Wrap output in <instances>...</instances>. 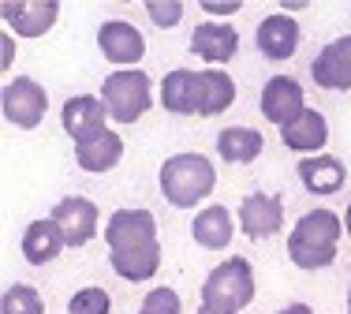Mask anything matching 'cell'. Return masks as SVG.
I'll return each mask as SVG.
<instances>
[{
  "mask_svg": "<svg viewBox=\"0 0 351 314\" xmlns=\"http://www.w3.org/2000/svg\"><path fill=\"white\" fill-rule=\"evenodd\" d=\"M105 243H108V262L116 277L131 280H149L161 269V239H157V221L149 210H112L105 225Z\"/></svg>",
  "mask_w": 351,
  "mask_h": 314,
  "instance_id": "1",
  "label": "cell"
},
{
  "mask_svg": "<svg viewBox=\"0 0 351 314\" xmlns=\"http://www.w3.org/2000/svg\"><path fill=\"white\" fill-rule=\"evenodd\" d=\"M344 236V217H337L332 210H311L291 225L288 232V258L295 269H325L337 262V247Z\"/></svg>",
  "mask_w": 351,
  "mask_h": 314,
  "instance_id": "2",
  "label": "cell"
},
{
  "mask_svg": "<svg viewBox=\"0 0 351 314\" xmlns=\"http://www.w3.org/2000/svg\"><path fill=\"white\" fill-rule=\"evenodd\" d=\"M161 195L169 198L176 210H195L202 198L213 195L217 187V169L206 154H172L165 157L161 172H157Z\"/></svg>",
  "mask_w": 351,
  "mask_h": 314,
  "instance_id": "3",
  "label": "cell"
},
{
  "mask_svg": "<svg viewBox=\"0 0 351 314\" xmlns=\"http://www.w3.org/2000/svg\"><path fill=\"white\" fill-rule=\"evenodd\" d=\"M254 292H258V280H254V269H250L247 258H228L221 266L210 269L202 285V307H213V311H228V314H239L243 307L254 303Z\"/></svg>",
  "mask_w": 351,
  "mask_h": 314,
  "instance_id": "4",
  "label": "cell"
},
{
  "mask_svg": "<svg viewBox=\"0 0 351 314\" xmlns=\"http://www.w3.org/2000/svg\"><path fill=\"white\" fill-rule=\"evenodd\" d=\"M101 101L116 123H138L154 105V79L142 68H120L101 82Z\"/></svg>",
  "mask_w": 351,
  "mask_h": 314,
  "instance_id": "5",
  "label": "cell"
},
{
  "mask_svg": "<svg viewBox=\"0 0 351 314\" xmlns=\"http://www.w3.org/2000/svg\"><path fill=\"white\" fill-rule=\"evenodd\" d=\"M0 109H4V120L19 131H34L41 120H45V109H49V94L38 79L30 75H19L4 86L0 94Z\"/></svg>",
  "mask_w": 351,
  "mask_h": 314,
  "instance_id": "6",
  "label": "cell"
},
{
  "mask_svg": "<svg viewBox=\"0 0 351 314\" xmlns=\"http://www.w3.org/2000/svg\"><path fill=\"white\" fill-rule=\"evenodd\" d=\"M49 217L60 225V232H64V243L68 247H86L90 239L97 236V225H101V210H97V202H90V198H82V195H68V198H60V202L53 206V213Z\"/></svg>",
  "mask_w": 351,
  "mask_h": 314,
  "instance_id": "7",
  "label": "cell"
},
{
  "mask_svg": "<svg viewBox=\"0 0 351 314\" xmlns=\"http://www.w3.org/2000/svg\"><path fill=\"white\" fill-rule=\"evenodd\" d=\"M236 221L247 239H269L284 228V198L269 191H254L239 202Z\"/></svg>",
  "mask_w": 351,
  "mask_h": 314,
  "instance_id": "8",
  "label": "cell"
},
{
  "mask_svg": "<svg viewBox=\"0 0 351 314\" xmlns=\"http://www.w3.org/2000/svg\"><path fill=\"white\" fill-rule=\"evenodd\" d=\"M108 109L101 101V94H79V97H68L60 109V123L64 131L75 138V146L86 143V138H97L101 131H108Z\"/></svg>",
  "mask_w": 351,
  "mask_h": 314,
  "instance_id": "9",
  "label": "cell"
},
{
  "mask_svg": "<svg viewBox=\"0 0 351 314\" xmlns=\"http://www.w3.org/2000/svg\"><path fill=\"white\" fill-rule=\"evenodd\" d=\"M4 15V27L19 38H41L56 27L60 19V4L56 0H8L0 8Z\"/></svg>",
  "mask_w": 351,
  "mask_h": 314,
  "instance_id": "10",
  "label": "cell"
},
{
  "mask_svg": "<svg viewBox=\"0 0 351 314\" xmlns=\"http://www.w3.org/2000/svg\"><path fill=\"white\" fill-rule=\"evenodd\" d=\"M97 49L105 53L108 64H120V68H135L146 56V38L138 27H131L128 19H108L97 27Z\"/></svg>",
  "mask_w": 351,
  "mask_h": 314,
  "instance_id": "11",
  "label": "cell"
},
{
  "mask_svg": "<svg viewBox=\"0 0 351 314\" xmlns=\"http://www.w3.org/2000/svg\"><path fill=\"white\" fill-rule=\"evenodd\" d=\"M258 105H262V117L269 120V123L288 128V123L306 109V97H303V86H299L291 75H273V79L262 86Z\"/></svg>",
  "mask_w": 351,
  "mask_h": 314,
  "instance_id": "12",
  "label": "cell"
},
{
  "mask_svg": "<svg viewBox=\"0 0 351 314\" xmlns=\"http://www.w3.org/2000/svg\"><path fill=\"white\" fill-rule=\"evenodd\" d=\"M299 38H303L299 23L291 19V15H284V12L265 15V19L258 23V30H254V45H258V53H262L265 60H288V56H295Z\"/></svg>",
  "mask_w": 351,
  "mask_h": 314,
  "instance_id": "13",
  "label": "cell"
},
{
  "mask_svg": "<svg viewBox=\"0 0 351 314\" xmlns=\"http://www.w3.org/2000/svg\"><path fill=\"white\" fill-rule=\"evenodd\" d=\"M239 49V34L232 23H217V19H206L195 27V34H191V53L198 56V60L213 64V68H221V64H228L232 56H236Z\"/></svg>",
  "mask_w": 351,
  "mask_h": 314,
  "instance_id": "14",
  "label": "cell"
},
{
  "mask_svg": "<svg viewBox=\"0 0 351 314\" xmlns=\"http://www.w3.org/2000/svg\"><path fill=\"white\" fill-rule=\"evenodd\" d=\"M311 75L322 90H351V34L329 41L314 56Z\"/></svg>",
  "mask_w": 351,
  "mask_h": 314,
  "instance_id": "15",
  "label": "cell"
},
{
  "mask_svg": "<svg viewBox=\"0 0 351 314\" xmlns=\"http://www.w3.org/2000/svg\"><path fill=\"white\" fill-rule=\"evenodd\" d=\"M280 143L288 146V150L303 154V157L322 154L325 143H329V120H325L317 109H303L288 128H280Z\"/></svg>",
  "mask_w": 351,
  "mask_h": 314,
  "instance_id": "16",
  "label": "cell"
},
{
  "mask_svg": "<svg viewBox=\"0 0 351 314\" xmlns=\"http://www.w3.org/2000/svg\"><path fill=\"white\" fill-rule=\"evenodd\" d=\"M19 247H23V258H27L30 266H49V262L60 258V251L68 243H64V232L53 217H41V221H30L27 225Z\"/></svg>",
  "mask_w": 351,
  "mask_h": 314,
  "instance_id": "17",
  "label": "cell"
},
{
  "mask_svg": "<svg viewBox=\"0 0 351 314\" xmlns=\"http://www.w3.org/2000/svg\"><path fill=\"white\" fill-rule=\"evenodd\" d=\"M299 180L311 195H337L348 180V169L337 154H314L299 161Z\"/></svg>",
  "mask_w": 351,
  "mask_h": 314,
  "instance_id": "18",
  "label": "cell"
},
{
  "mask_svg": "<svg viewBox=\"0 0 351 314\" xmlns=\"http://www.w3.org/2000/svg\"><path fill=\"white\" fill-rule=\"evenodd\" d=\"M191 236L206 251H224L232 243V236H236V217L228 213V206H206L191 221Z\"/></svg>",
  "mask_w": 351,
  "mask_h": 314,
  "instance_id": "19",
  "label": "cell"
},
{
  "mask_svg": "<svg viewBox=\"0 0 351 314\" xmlns=\"http://www.w3.org/2000/svg\"><path fill=\"white\" fill-rule=\"evenodd\" d=\"M161 105L172 117H198V71L176 68L161 79Z\"/></svg>",
  "mask_w": 351,
  "mask_h": 314,
  "instance_id": "20",
  "label": "cell"
},
{
  "mask_svg": "<svg viewBox=\"0 0 351 314\" xmlns=\"http://www.w3.org/2000/svg\"><path fill=\"white\" fill-rule=\"evenodd\" d=\"M120 157H123V138L116 135V131H101L97 138H86V143L75 146V161H79V169L94 172V176L112 172L116 165H120Z\"/></svg>",
  "mask_w": 351,
  "mask_h": 314,
  "instance_id": "21",
  "label": "cell"
},
{
  "mask_svg": "<svg viewBox=\"0 0 351 314\" xmlns=\"http://www.w3.org/2000/svg\"><path fill=\"white\" fill-rule=\"evenodd\" d=\"M232 101H236V82H232L228 71L221 68L198 71V117H221Z\"/></svg>",
  "mask_w": 351,
  "mask_h": 314,
  "instance_id": "22",
  "label": "cell"
},
{
  "mask_svg": "<svg viewBox=\"0 0 351 314\" xmlns=\"http://www.w3.org/2000/svg\"><path fill=\"white\" fill-rule=\"evenodd\" d=\"M262 150H265V138L254 128H224L217 135V154L228 165H250V161H258Z\"/></svg>",
  "mask_w": 351,
  "mask_h": 314,
  "instance_id": "23",
  "label": "cell"
},
{
  "mask_svg": "<svg viewBox=\"0 0 351 314\" xmlns=\"http://www.w3.org/2000/svg\"><path fill=\"white\" fill-rule=\"evenodd\" d=\"M0 314H45V300L30 285H12L0 300Z\"/></svg>",
  "mask_w": 351,
  "mask_h": 314,
  "instance_id": "24",
  "label": "cell"
},
{
  "mask_svg": "<svg viewBox=\"0 0 351 314\" xmlns=\"http://www.w3.org/2000/svg\"><path fill=\"white\" fill-rule=\"evenodd\" d=\"M68 314H112V295L97 285L79 288L68 300Z\"/></svg>",
  "mask_w": 351,
  "mask_h": 314,
  "instance_id": "25",
  "label": "cell"
},
{
  "mask_svg": "<svg viewBox=\"0 0 351 314\" xmlns=\"http://www.w3.org/2000/svg\"><path fill=\"white\" fill-rule=\"evenodd\" d=\"M138 314H183V300H180V292H172V288H165V285L149 288Z\"/></svg>",
  "mask_w": 351,
  "mask_h": 314,
  "instance_id": "26",
  "label": "cell"
},
{
  "mask_svg": "<svg viewBox=\"0 0 351 314\" xmlns=\"http://www.w3.org/2000/svg\"><path fill=\"white\" fill-rule=\"evenodd\" d=\"M183 0H146V15L157 23L161 30H169V27H176V23L183 19Z\"/></svg>",
  "mask_w": 351,
  "mask_h": 314,
  "instance_id": "27",
  "label": "cell"
},
{
  "mask_svg": "<svg viewBox=\"0 0 351 314\" xmlns=\"http://www.w3.org/2000/svg\"><path fill=\"white\" fill-rule=\"evenodd\" d=\"M206 15H236L243 12V0H202Z\"/></svg>",
  "mask_w": 351,
  "mask_h": 314,
  "instance_id": "28",
  "label": "cell"
},
{
  "mask_svg": "<svg viewBox=\"0 0 351 314\" xmlns=\"http://www.w3.org/2000/svg\"><path fill=\"white\" fill-rule=\"evenodd\" d=\"M12 60H15V34L12 30H4V38H0V68H12Z\"/></svg>",
  "mask_w": 351,
  "mask_h": 314,
  "instance_id": "29",
  "label": "cell"
},
{
  "mask_svg": "<svg viewBox=\"0 0 351 314\" xmlns=\"http://www.w3.org/2000/svg\"><path fill=\"white\" fill-rule=\"evenodd\" d=\"M277 314H314L311 303H288V307H280Z\"/></svg>",
  "mask_w": 351,
  "mask_h": 314,
  "instance_id": "30",
  "label": "cell"
},
{
  "mask_svg": "<svg viewBox=\"0 0 351 314\" xmlns=\"http://www.w3.org/2000/svg\"><path fill=\"white\" fill-rule=\"evenodd\" d=\"M306 8V0H280V12L288 15V12H303Z\"/></svg>",
  "mask_w": 351,
  "mask_h": 314,
  "instance_id": "31",
  "label": "cell"
},
{
  "mask_svg": "<svg viewBox=\"0 0 351 314\" xmlns=\"http://www.w3.org/2000/svg\"><path fill=\"white\" fill-rule=\"evenodd\" d=\"M344 232H348V239H351V202H348V213H344Z\"/></svg>",
  "mask_w": 351,
  "mask_h": 314,
  "instance_id": "32",
  "label": "cell"
},
{
  "mask_svg": "<svg viewBox=\"0 0 351 314\" xmlns=\"http://www.w3.org/2000/svg\"><path fill=\"white\" fill-rule=\"evenodd\" d=\"M198 314H228V311H213V307H198Z\"/></svg>",
  "mask_w": 351,
  "mask_h": 314,
  "instance_id": "33",
  "label": "cell"
},
{
  "mask_svg": "<svg viewBox=\"0 0 351 314\" xmlns=\"http://www.w3.org/2000/svg\"><path fill=\"white\" fill-rule=\"evenodd\" d=\"M348 314H351V285H348Z\"/></svg>",
  "mask_w": 351,
  "mask_h": 314,
  "instance_id": "34",
  "label": "cell"
}]
</instances>
